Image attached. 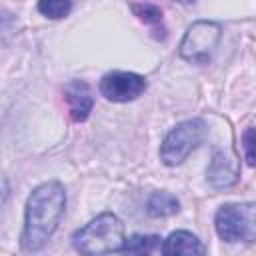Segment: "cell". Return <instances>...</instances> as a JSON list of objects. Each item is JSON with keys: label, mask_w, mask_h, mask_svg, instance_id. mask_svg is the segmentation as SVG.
I'll list each match as a JSON object with an SVG mask.
<instances>
[{"label": "cell", "mask_w": 256, "mask_h": 256, "mask_svg": "<svg viewBox=\"0 0 256 256\" xmlns=\"http://www.w3.org/2000/svg\"><path fill=\"white\" fill-rule=\"evenodd\" d=\"M220 38H222V26L218 22L198 20L186 28L178 46V54L186 62L206 64L210 62Z\"/></svg>", "instance_id": "obj_5"}, {"label": "cell", "mask_w": 256, "mask_h": 256, "mask_svg": "<svg viewBox=\"0 0 256 256\" xmlns=\"http://www.w3.org/2000/svg\"><path fill=\"white\" fill-rule=\"evenodd\" d=\"M126 242L124 224L114 212H102L92 218L86 226L72 234V244L80 254L100 256L122 252Z\"/></svg>", "instance_id": "obj_2"}, {"label": "cell", "mask_w": 256, "mask_h": 256, "mask_svg": "<svg viewBox=\"0 0 256 256\" xmlns=\"http://www.w3.org/2000/svg\"><path fill=\"white\" fill-rule=\"evenodd\" d=\"M70 10H72V0H38V12L52 20L68 16Z\"/></svg>", "instance_id": "obj_12"}, {"label": "cell", "mask_w": 256, "mask_h": 256, "mask_svg": "<svg viewBox=\"0 0 256 256\" xmlns=\"http://www.w3.org/2000/svg\"><path fill=\"white\" fill-rule=\"evenodd\" d=\"M238 176H240V164L236 156L228 150H216L206 170L208 184L216 190L230 188L238 182Z\"/></svg>", "instance_id": "obj_7"}, {"label": "cell", "mask_w": 256, "mask_h": 256, "mask_svg": "<svg viewBox=\"0 0 256 256\" xmlns=\"http://www.w3.org/2000/svg\"><path fill=\"white\" fill-rule=\"evenodd\" d=\"M160 252L166 256H178V254H204V246L198 240L196 234L188 230H176L172 232L160 246Z\"/></svg>", "instance_id": "obj_9"}, {"label": "cell", "mask_w": 256, "mask_h": 256, "mask_svg": "<svg viewBox=\"0 0 256 256\" xmlns=\"http://www.w3.org/2000/svg\"><path fill=\"white\" fill-rule=\"evenodd\" d=\"M156 246H160V236H156V234H132L130 238H126L122 252L150 254V252L156 250Z\"/></svg>", "instance_id": "obj_11"}, {"label": "cell", "mask_w": 256, "mask_h": 256, "mask_svg": "<svg viewBox=\"0 0 256 256\" xmlns=\"http://www.w3.org/2000/svg\"><path fill=\"white\" fill-rule=\"evenodd\" d=\"M180 210V202L170 192H152L146 200V214L152 218L172 216Z\"/></svg>", "instance_id": "obj_10"}, {"label": "cell", "mask_w": 256, "mask_h": 256, "mask_svg": "<svg viewBox=\"0 0 256 256\" xmlns=\"http://www.w3.org/2000/svg\"><path fill=\"white\" fill-rule=\"evenodd\" d=\"M176 2H180V4H192L194 0H176Z\"/></svg>", "instance_id": "obj_15"}, {"label": "cell", "mask_w": 256, "mask_h": 256, "mask_svg": "<svg viewBox=\"0 0 256 256\" xmlns=\"http://www.w3.org/2000/svg\"><path fill=\"white\" fill-rule=\"evenodd\" d=\"M66 210V190L58 180H48L32 190L26 200L20 246L26 252L42 250L56 232Z\"/></svg>", "instance_id": "obj_1"}, {"label": "cell", "mask_w": 256, "mask_h": 256, "mask_svg": "<svg viewBox=\"0 0 256 256\" xmlns=\"http://www.w3.org/2000/svg\"><path fill=\"white\" fill-rule=\"evenodd\" d=\"M242 148H244V160L248 166H256V128H246L242 134Z\"/></svg>", "instance_id": "obj_14"}, {"label": "cell", "mask_w": 256, "mask_h": 256, "mask_svg": "<svg viewBox=\"0 0 256 256\" xmlns=\"http://www.w3.org/2000/svg\"><path fill=\"white\" fill-rule=\"evenodd\" d=\"M100 94L110 102H132L146 90V78L136 72L112 70L100 78Z\"/></svg>", "instance_id": "obj_6"}, {"label": "cell", "mask_w": 256, "mask_h": 256, "mask_svg": "<svg viewBox=\"0 0 256 256\" xmlns=\"http://www.w3.org/2000/svg\"><path fill=\"white\" fill-rule=\"evenodd\" d=\"M216 234L224 242H256V202H230L214 216Z\"/></svg>", "instance_id": "obj_3"}, {"label": "cell", "mask_w": 256, "mask_h": 256, "mask_svg": "<svg viewBox=\"0 0 256 256\" xmlns=\"http://www.w3.org/2000/svg\"><path fill=\"white\" fill-rule=\"evenodd\" d=\"M208 134V126L202 118H190L176 124L160 144V160L166 166L182 164L192 150H196Z\"/></svg>", "instance_id": "obj_4"}, {"label": "cell", "mask_w": 256, "mask_h": 256, "mask_svg": "<svg viewBox=\"0 0 256 256\" xmlns=\"http://www.w3.org/2000/svg\"><path fill=\"white\" fill-rule=\"evenodd\" d=\"M64 102L68 106V114L74 122L88 120L94 108V96L90 86L84 80H70L64 86Z\"/></svg>", "instance_id": "obj_8"}, {"label": "cell", "mask_w": 256, "mask_h": 256, "mask_svg": "<svg viewBox=\"0 0 256 256\" xmlns=\"http://www.w3.org/2000/svg\"><path fill=\"white\" fill-rule=\"evenodd\" d=\"M132 10L134 14L146 22V24H160L162 22V10L156 6V4H150V2H138V4H132Z\"/></svg>", "instance_id": "obj_13"}]
</instances>
